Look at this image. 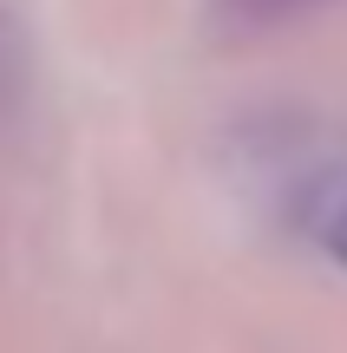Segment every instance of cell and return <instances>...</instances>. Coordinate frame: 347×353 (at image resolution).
Instances as JSON below:
<instances>
[{"instance_id": "1", "label": "cell", "mask_w": 347, "mask_h": 353, "mask_svg": "<svg viewBox=\"0 0 347 353\" xmlns=\"http://www.w3.org/2000/svg\"><path fill=\"white\" fill-rule=\"evenodd\" d=\"M282 210L328 262L347 268V157L341 151L295 157L282 176Z\"/></svg>"}, {"instance_id": "2", "label": "cell", "mask_w": 347, "mask_h": 353, "mask_svg": "<svg viewBox=\"0 0 347 353\" xmlns=\"http://www.w3.org/2000/svg\"><path fill=\"white\" fill-rule=\"evenodd\" d=\"M223 20L236 26H282V20H301V13H315L321 0H217Z\"/></svg>"}]
</instances>
